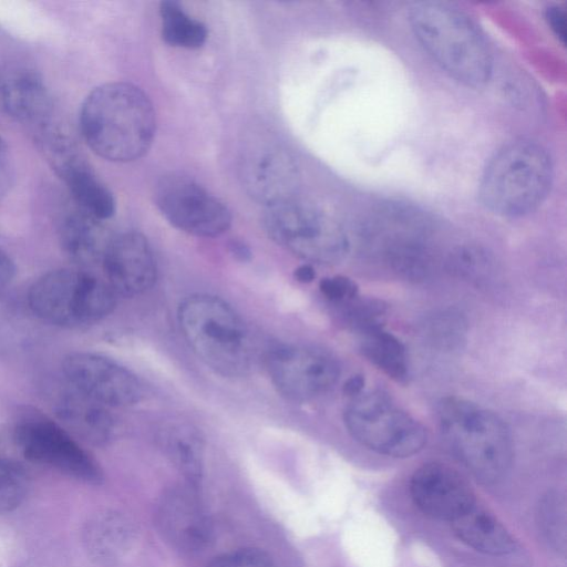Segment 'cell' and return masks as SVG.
Listing matches in <instances>:
<instances>
[{"mask_svg":"<svg viewBox=\"0 0 567 567\" xmlns=\"http://www.w3.org/2000/svg\"><path fill=\"white\" fill-rule=\"evenodd\" d=\"M546 20L555 35L565 41V13L559 7H549L546 11Z\"/></svg>","mask_w":567,"mask_h":567,"instance_id":"obj_34","label":"cell"},{"mask_svg":"<svg viewBox=\"0 0 567 567\" xmlns=\"http://www.w3.org/2000/svg\"><path fill=\"white\" fill-rule=\"evenodd\" d=\"M157 523L165 539L183 551L202 550L212 540V522L196 486L188 483L169 489L163 496Z\"/></svg>","mask_w":567,"mask_h":567,"instance_id":"obj_18","label":"cell"},{"mask_svg":"<svg viewBox=\"0 0 567 567\" xmlns=\"http://www.w3.org/2000/svg\"><path fill=\"white\" fill-rule=\"evenodd\" d=\"M10 184V173L4 158H0V197L7 192Z\"/></svg>","mask_w":567,"mask_h":567,"instance_id":"obj_39","label":"cell"},{"mask_svg":"<svg viewBox=\"0 0 567 567\" xmlns=\"http://www.w3.org/2000/svg\"><path fill=\"white\" fill-rule=\"evenodd\" d=\"M339 307L346 324L358 333L383 327L386 308L380 300L358 296Z\"/></svg>","mask_w":567,"mask_h":567,"instance_id":"obj_28","label":"cell"},{"mask_svg":"<svg viewBox=\"0 0 567 567\" xmlns=\"http://www.w3.org/2000/svg\"><path fill=\"white\" fill-rule=\"evenodd\" d=\"M13 441L30 462L45 465L89 484H100L103 472L96 460L58 422L25 408L13 424Z\"/></svg>","mask_w":567,"mask_h":567,"instance_id":"obj_10","label":"cell"},{"mask_svg":"<svg viewBox=\"0 0 567 567\" xmlns=\"http://www.w3.org/2000/svg\"><path fill=\"white\" fill-rule=\"evenodd\" d=\"M343 422L364 447L391 457H409L426 444L425 427L382 391H363L348 399Z\"/></svg>","mask_w":567,"mask_h":567,"instance_id":"obj_8","label":"cell"},{"mask_svg":"<svg viewBox=\"0 0 567 567\" xmlns=\"http://www.w3.org/2000/svg\"><path fill=\"white\" fill-rule=\"evenodd\" d=\"M437 419L449 447L476 478L494 483L507 473L512 436L497 414L466 399L447 396L439 403Z\"/></svg>","mask_w":567,"mask_h":567,"instance_id":"obj_3","label":"cell"},{"mask_svg":"<svg viewBox=\"0 0 567 567\" xmlns=\"http://www.w3.org/2000/svg\"><path fill=\"white\" fill-rule=\"evenodd\" d=\"M16 275V266L10 256L0 247V288L6 287Z\"/></svg>","mask_w":567,"mask_h":567,"instance_id":"obj_35","label":"cell"},{"mask_svg":"<svg viewBox=\"0 0 567 567\" xmlns=\"http://www.w3.org/2000/svg\"><path fill=\"white\" fill-rule=\"evenodd\" d=\"M158 444L172 464L197 486L203 477L205 445L200 432L186 422H169L158 430Z\"/></svg>","mask_w":567,"mask_h":567,"instance_id":"obj_21","label":"cell"},{"mask_svg":"<svg viewBox=\"0 0 567 567\" xmlns=\"http://www.w3.org/2000/svg\"><path fill=\"white\" fill-rule=\"evenodd\" d=\"M451 524L456 536L477 551L501 556L514 551L516 547L498 518L477 503Z\"/></svg>","mask_w":567,"mask_h":567,"instance_id":"obj_22","label":"cell"},{"mask_svg":"<svg viewBox=\"0 0 567 567\" xmlns=\"http://www.w3.org/2000/svg\"><path fill=\"white\" fill-rule=\"evenodd\" d=\"M0 113L37 132L51 124L52 101L39 72L23 64L0 69Z\"/></svg>","mask_w":567,"mask_h":567,"instance_id":"obj_19","label":"cell"},{"mask_svg":"<svg viewBox=\"0 0 567 567\" xmlns=\"http://www.w3.org/2000/svg\"><path fill=\"white\" fill-rule=\"evenodd\" d=\"M433 225L427 215L403 203H383L362 223L363 244L393 270L409 279H424L431 270L430 239Z\"/></svg>","mask_w":567,"mask_h":567,"instance_id":"obj_7","label":"cell"},{"mask_svg":"<svg viewBox=\"0 0 567 567\" xmlns=\"http://www.w3.org/2000/svg\"><path fill=\"white\" fill-rule=\"evenodd\" d=\"M240 178L255 200L270 207L295 198L299 171L284 147L275 143H258L245 152Z\"/></svg>","mask_w":567,"mask_h":567,"instance_id":"obj_15","label":"cell"},{"mask_svg":"<svg viewBox=\"0 0 567 567\" xmlns=\"http://www.w3.org/2000/svg\"><path fill=\"white\" fill-rule=\"evenodd\" d=\"M101 223L79 209L62 219L59 237L70 259L81 265L102 260L110 239L106 240Z\"/></svg>","mask_w":567,"mask_h":567,"instance_id":"obj_23","label":"cell"},{"mask_svg":"<svg viewBox=\"0 0 567 567\" xmlns=\"http://www.w3.org/2000/svg\"><path fill=\"white\" fill-rule=\"evenodd\" d=\"M271 383L284 398L306 402L327 393L338 381L340 368L328 352L305 344H281L266 358Z\"/></svg>","mask_w":567,"mask_h":567,"instance_id":"obj_13","label":"cell"},{"mask_svg":"<svg viewBox=\"0 0 567 567\" xmlns=\"http://www.w3.org/2000/svg\"><path fill=\"white\" fill-rule=\"evenodd\" d=\"M207 567H272V561L262 549L240 548L216 557Z\"/></svg>","mask_w":567,"mask_h":567,"instance_id":"obj_32","label":"cell"},{"mask_svg":"<svg viewBox=\"0 0 567 567\" xmlns=\"http://www.w3.org/2000/svg\"><path fill=\"white\" fill-rule=\"evenodd\" d=\"M154 199L164 218L189 235L219 236L231 224L228 207L205 187L182 174L163 177L155 187Z\"/></svg>","mask_w":567,"mask_h":567,"instance_id":"obj_11","label":"cell"},{"mask_svg":"<svg viewBox=\"0 0 567 567\" xmlns=\"http://www.w3.org/2000/svg\"><path fill=\"white\" fill-rule=\"evenodd\" d=\"M177 319L189 348L215 372L240 377L249 370L248 329L225 300L209 293L190 295L179 303Z\"/></svg>","mask_w":567,"mask_h":567,"instance_id":"obj_4","label":"cell"},{"mask_svg":"<svg viewBox=\"0 0 567 567\" xmlns=\"http://www.w3.org/2000/svg\"><path fill=\"white\" fill-rule=\"evenodd\" d=\"M82 136L99 156L117 163L136 161L151 147L156 115L148 96L125 82L95 87L79 115Z\"/></svg>","mask_w":567,"mask_h":567,"instance_id":"obj_1","label":"cell"},{"mask_svg":"<svg viewBox=\"0 0 567 567\" xmlns=\"http://www.w3.org/2000/svg\"><path fill=\"white\" fill-rule=\"evenodd\" d=\"M162 38L169 45L186 49L202 47L207 39L206 25L192 18L177 1L161 2Z\"/></svg>","mask_w":567,"mask_h":567,"instance_id":"obj_25","label":"cell"},{"mask_svg":"<svg viewBox=\"0 0 567 567\" xmlns=\"http://www.w3.org/2000/svg\"><path fill=\"white\" fill-rule=\"evenodd\" d=\"M92 543L99 554L109 557L118 553L131 539L132 529L120 516H107L92 528Z\"/></svg>","mask_w":567,"mask_h":567,"instance_id":"obj_30","label":"cell"},{"mask_svg":"<svg viewBox=\"0 0 567 567\" xmlns=\"http://www.w3.org/2000/svg\"><path fill=\"white\" fill-rule=\"evenodd\" d=\"M362 354L391 379L403 382L409 377L408 353L402 341L384 327L359 333Z\"/></svg>","mask_w":567,"mask_h":567,"instance_id":"obj_24","label":"cell"},{"mask_svg":"<svg viewBox=\"0 0 567 567\" xmlns=\"http://www.w3.org/2000/svg\"><path fill=\"white\" fill-rule=\"evenodd\" d=\"M410 494L424 515L450 523L476 503L466 480L441 462H429L415 470L410 481Z\"/></svg>","mask_w":567,"mask_h":567,"instance_id":"obj_16","label":"cell"},{"mask_svg":"<svg viewBox=\"0 0 567 567\" xmlns=\"http://www.w3.org/2000/svg\"><path fill=\"white\" fill-rule=\"evenodd\" d=\"M54 410L61 422L90 443L104 444L113 434L114 423L106 406L72 386L59 394Z\"/></svg>","mask_w":567,"mask_h":567,"instance_id":"obj_20","label":"cell"},{"mask_svg":"<svg viewBox=\"0 0 567 567\" xmlns=\"http://www.w3.org/2000/svg\"><path fill=\"white\" fill-rule=\"evenodd\" d=\"M264 226L277 245L311 262L336 264L349 250L347 234L332 216L296 198L267 207Z\"/></svg>","mask_w":567,"mask_h":567,"instance_id":"obj_9","label":"cell"},{"mask_svg":"<svg viewBox=\"0 0 567 567\" xmlns=\"http://www.w3.org/2000/svg\"><path fill=\"white\" fill-rule=\"evenodd\" d=\"M413 33L431 58L458 82L477 87L492 74L488 47L461 11L439 2H420L410 10Z\"/></svg>","mask_w":567,"mask_h":567,"instance_id":"obj_2","label":"cell"},{"mask_svg":"<svg viewBox=\"0 0 567 567\" xmlns=\"http://www.w3.org/2000/svg\"><path fill=\"white\" fill-rule=\"evenodd\" d=\"M73 389L106 408L135 404L142 395L136 377L115 361L91 352H73L62 363Z\"/></svg>","mask_w":567,"mask_h":567,"instance_id":"obj_14","label":"cell"},{"mask_svg":"<svg viewBox=\"0 0 567 567\" xmlns=\"http://www.w3.org/2000/svg\"><path fill=\"white\" fill-rule=\"evenodd\" d=\"M365 380L361 374L350 377L343 384L342 391L347 399L359 395L364 391Z\"/></svg>","mask_w":567,"mask_h":567,"instance_id":"obj_36","label":"cell"},{"mask_svg":"<svg viewBox=\"0 0 567 567\" xmlns=\"http://www.w3.org/2000/svg\"><path fill=\"white\" fill-rule=\"evenodd\" d=\"M565 499L558 494H549L539 505V525L547 539L556 548L565 550L566 507Z\"/></svg>","mask_w":567,"mask_h":567,"instance_id":"obj_31","label":"cell"},{"mask_svg":"<svg viewBox=\"0 0 567 567\" xmlns=\"http://www.w3.org/2000/svg\"><path fill=\"white\" fill-rule=\"evenodd\" d=\"M102 264L106 281L116 296L142 295L156 281L157 268L152 248L146 238L135 231L110 238Z\"/></svg>","mask_w":567,"mask_h":567,"instance_id":"obj_17","label":"cell"},{"mask_svg":"<svg viewBox=\"0 0 567 567\" xmlns=\"http://www.w3.org/2000/svg\"><path fill=\"white\" fill-rule=\"evenodd\" d=\"M551 179L553 165L547 151L536 142L518 140L489 161L478 194L483 205L493 213L522 216L543 203Z\"/></svg>","mask_w":567,"mask_h":567,"instance_id":"obj_5","label":"cell"},{"mask_svg":"<svg viewBox=\"0 0 567 567\" xmlns=\"http://www.w3.org/2000/svg\"><path fill=\"white\" fill-rule=\"evenodd\" d=\"M319 289L324 298L337 306L359 296L358 285L351 278L340 275L322 278Z\"/></svg>","mask_w":567,"mask_h":567,"instance_id":"obj_33","label":"cell"},{"mask_svg":"<svg viewBox=\"0 0 567 567\" xmlns=\"http://www.w3.org/2000/svg\"><path fill=\"white\" fill-rule=\"evenodd\" d=\"M293 277L301 284H309L316 278V271L310 264H302L295 269Z\"/></svg>","mask_w":567,"mask_h":567,"instance_id":"obj_37","label":"cell"},{"mask_svg":"<svg viewBox=\"0 0 567 567\" xmlns=\"http://www.w3.org/2000/svg\"><path fill=\"white\" fill-rule=\"evenodd\" d=\"M230 251L231 254L239 260L246 261L251 258L250 249L247 245H245L243 241L234 240L230 244Z\"/></svg>","mask_w":567,"mask_h":567,"instance_id":"obj_38","label":"cell"},{"mask_svg":"<svg viewBox=\"0 0 567 567\" xmlns=\"http://www.w3.org/2000/svg\"><path fill=\"white\" fill-rule=\"evenodd\" d=\"M467 324L465 318L456 311L443 310L430 316L423 324L425 339L444 351L460 349L465 342Z\"/></svg>","mask_w":567,"mask_h":567,"instance_id":"obj_26","label":"cell"},{"mask_svg":"<svg viewBox=\"0 0 567 567\" xmlns=\"http://www.w3.org/2000/svg\"><path fill=\"white\" fill-rule=\"evenodd\" d=\"M44 157L62 179L76 209L103 221L115 213V199L95 175L75 143L60 128L49 125L37 133Z\"/></svg>","mask_w":567,"mask_h":567,"instance_id":"obj_12","label":"cell"},{"mask_svg":"<svg viewBox=\"0 0 567 567\" xmlns=\"http://www.w3.org/2000/svg\"><path fill=\"white\" fill-rule=\"evenodd\" d=\"M8 152V145L6 141L0 136V158H4Z\"/></svg>","mask_w":567,"mask_h":567,"instance_id":"obj_40","label":"cell"},{"mask_svg":"<svg viewBox=\"0 0 567 567\" xmlns=\"http://www.w3.org/2000/svg\"><path fill=\"white\" fill-rule=\"evenodd\" d=\"M449 264L456 274L476 282L486 280L492 272V260L488 254L473 245L456 247L450 254Z\"/></svg>","mask_w":567,"mask_h":567,"instance_id":"obj_29","label":"cell"},{"mask_svg":"<svg viewBox=\"0 0 567 567\" xmlns=\"http://www.w3.org/2000/svg\"><path fill=\"white\" fill-rule=\"evenodd\" d=\"M28 303L41 320L75 329L94 324L109 316L116 293L107 281L74 269H58L38 278L29 289Z\"/></svg>","mask_w":567,"mask_h":567,"instance_id":"obj_6","label":"cell"},{"mask_svg":"<svg viewBox=\"0 0 567 567\" xmlns=\"http://www.w3.org/2000/svg\"><path fill=\"white\" fill-rule=\"evenodd\" d=\"M29 476L22 465L0 458V514L17 508L25 498Z\"/></svg>","mask_w":567,"mask_h":567,"instance_id":"obj_27","label":"cell"}]
</instances>
